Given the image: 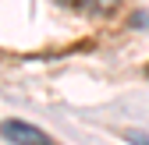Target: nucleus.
I'll return each mask as SVG.
<instances>
[{"mask_svg":"<svg viewBox=\"0 0 149 145\" xmlns=\"http://www.w3.org/2000/svg\"><path fill=\"white\" fill-rule=\"evenodd\" d=\"M0 138H7V142H22V145L50 142L39 128H32V124H25V120H4V124H0Z\"/></svg>","mask_w":149,"mask_h":145,"instance_id":"obj_1","label":"nucleus"}]
</instances>
